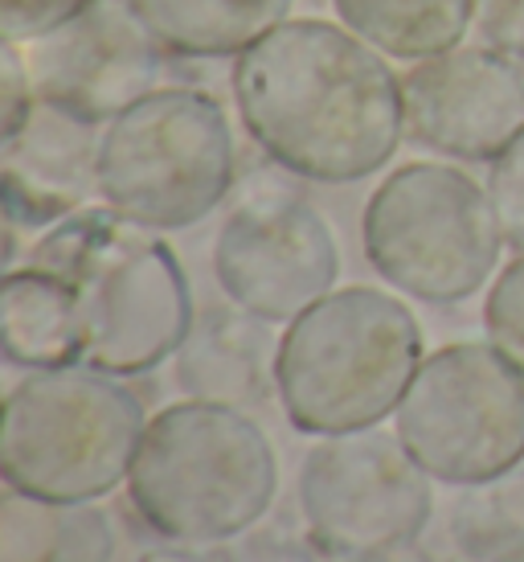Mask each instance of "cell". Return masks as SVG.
I'll list each match as a JSON object with an SVG mask.
<instances>
[{
    "instance_id": "1",
    "label": "cell",
    "mask_w": 524,
    "mask_h": 562,
    "mask_svg": "<svg viewBox=\"0 0 524 562\" xmlns=\"http://www.w3.org/2000/svg\"><path fill=\"white\" fill-rule=\"evenodd\" d=\"M233 115L283 172L353 186L406 140L401 75L386 54L324 16H287L230 63Z\"/></svg>"
},
{
    "instance_id": "2",
    "label": "cell",
    "mask_w": 524,
    "mask_h": 562,
    "mask_svg": "<svg viewBox=\"0 0 524 562\" xmlns=\"http://www.w3.org/2000/svg\"><path fill=\"white\" fill-rule=\"evenodd\" d=\"M124 488L160 542L230 547L271 514L278 456L250 411L181 398L148 415Z\"/></svg>"
},
{
    "instance_id": "3",
    "label": "cell",
    "mask_w": 524,
    "mask_h": 562,
    "mask_svg": "<svg viewBox=\"0 0 524 562\" xmlns=\"http://www.w3.org/2000/svg\"><path fill=\"white\" fill-rule=\"evenodd\" d=\"M30 263L75 288L87 337L82 361L107 374H152L176 358L197 316L185 267L164 235L103 202L42 231Z\"/></svg>"
},
{
    "instance_id": "4",
    "label": "cell",
    "mask_w": 524,
    "mask_h": 562,
    "mask_svg": "<svg viewBox=\"0 0 524 562\" xmlns=\"http://www.w3.org/2000/svg\"><path fill=\"white\" fill-rule=\"evenodd\" d=\"M422 358V325L398 292L337 288L278 333L275 403L299 436L369 431L394 419Z\"/></svg>"
},
{
    "instance_id": "5",
    "label": "cell",
    "mask_w": 524,
    "mask_h": 562,
    "mask_svg": "<svg viewBox=\"0 0 524 562\" xmlns=\"http://www.w3.org/2000/svg\"><path fill=\"white\" fill-rule=\"evenodd\" d=\"M148 411L127 378L91 361L25 370L4 394V488L46 501H103L127 484Z\"/></svg>"
},
{
    "instance_id": "6",
    "label": "cell",
    "mask_w": 524,
    "mask_h": 562,
    "mask_svg": "<svg viewBox=\"0 0 524 562\" xmlns=\"http://www.w3.org/2000/svg\"><path fill=\"white\" fill-rule=\"evenodd\" d=\"M238 144L217 94L189 82H160L103 124L99 202L115 214L172 235L230 202Z\"/></svg>"
},
{
    "instance_id": "7",
    "label": "cell",
    "mask_w": 524,
    "mask_h": 562,
    "mask_svg": "<svg viewBox=\"0 0 524 562\" xmlns=\"http://www.w3.org/2000/svg\"><path fill=\"white\" fill-rule=\"evenodd\" d=\"M361 247L398 296L463 304L495 280L509 243L483 181L455 160H410L369 193Z\"/></svg>"
},
{
    "instance_id": "8",
    "label": "cell",
    "mask_w": 524,
    "mask_h": 562,
    "mask_svg": "<svg viewBox=\"0 0 524 562\" xmlns=\"http://www.w3.org/2000/svg\"><path fill=\"white\" fill-rule=\"evenodd\" d=\"M394 431L434 484L492 481L524 464V374L492 341H451L422 358Z\"/></svg>"
},
{
    "instance_id": "9",
    "label": "cell",
    "mask_w": 524,
    "mask_h": 562,
    "mask_svg": "<svg viewBox=\"0 0 524 562\" xmlns=\"http://www.w3.org/2000/svg\"><path fill=\"white\" fill-rule=\"evenodd\" d=\"M299 530L316 559L361 562L414 547L434 514V481L398 431L369 427L316 439L295 481Z\"/></svg>"
},
{
    "instance_id": "10",
    "label": "cell",
    "mask_w": 524,
    "mask_h": 562,
    "mask_svg": "<svg viewBox=\"0 0 524 562\" xmlns=\"http://www.w3.org/2000/svg\"><path fill=\"white\" fill-rule=\"evenodd\" d=\"M214 276L230 304L283 328L337 292V231L304 193L271 181L250 186L217 226Z\"/></svg>"
},
{
    "instance_id": "11",
    "label": "cell",
    "mask_w": 524,
    "mask_h": 562,
    "mask_svg": "<svg viewBox=\"0 0 524 562\" xmlns=\"http://www.w3.org/2000/svg\"><path fill=\"white\" fill-rule=\"evenodd\" d=\"M406 140L434 157L492 165L524 132V70L459 42L401 75Z\"/></svg>"
},
{
    "instance_id": "12",
    "label": "cell",
    "mask_w": 524,
    "mask_h": 562,
    "mask_svg": "<svg viewBox=\"0 0 524 562\" xmlns=\"http://www.w3.org/2000/svg\"><path fill=\"white\" fill-rule=\"evenodd\" d=\"M33 87L42 99L107 124L164 82L169 54L132 0H94L75 21L25 46Z\"/></svg>"
},
{
    "instance_id": "13",
    "label": "cell",
    "mask_w": 524,
    "mask_h": 562,
    "mask_svg": "<svg viewBox=\"0 0 524 562\" xmlns=\"http://www.w3.org/2000/svg\"><path fill=\"white\" fill-rule=\"evenodd\" d=\"M99 144L103 124L42 99L13 136L0 140V198L4 222L49 231L99 198Z\"/></svg>"
},
{
    "instance_id": "14",
    "label": "cell",
    "mask_w": 524,
    "mask_h": 562,
    "mask_svg": "<svg viewBox=\"0 0 524 562\" xmlns=\"http://www.w3.org/2000/svg\"><path fill=\"white\" fill-rule=\"evenodd\" d=\"M275 361V325L250 316L238 304H221L193 316V328L172 358V378L185 398L254 411L278 398Z\"/></svg>"
},
{
    "instance_id": "15",
    "label": "cell",
    "mask_w": 524,
    "mask_h": 562,
    "mask_svg": "<svg viewBox=\"0 0 524 562\" xmlns=\"http://www.w3.org/2000/svg\"><path fill=\"white\" fill-rule=\"evenodd\" d=\"M0 349L16 370H58L87 358L75 288L46 267H9L0 283Z\"/></svg>"
},
{
    "instance_id": "16",
    "label": "cell",
    "mask_w": 524,
    "mask_h": 562,
    "mask_svg": "<svg viewBox=\"0 0 524 562\" xmlns=\"http://www.w3.org/2000/svg\"><path fill=\"white\" fill-rule=\"evenodd\" d=\"M169 58L226 63L292 16L295 0H132Z\"/></svg>"
},
{
    "instance_id": "17",
    "label": "cell",
    "mask_w": 524,
    "mask_h": 562,
    "mask_svg": "<svg viewBox=\"0 0 524 562\" xmlns=\"http://www.w3.org/2000/svg\"><path fill=\"white\" fill-rule=\"evenodd\" d=\"M0 562H115V526L99 501H46L4 488Z\"/></svg>"
},
{
    "instance_id": "18",
    "label": "cell",
    "mask_w": 524,
    "mask_h": 562,
    "mask_svg": "<svg viewBox=\"0 0 524 562\" xmlns=\"http://www.w3.org/2000/svg\"><path fill=\"white\" fill-rule=\"evenodd\" d=\"M332 13L389 63H426L471 37V0H332Z\"/></svg>"
},
{
    "instance_id": "19",
    "label": "cell",
    "mask_w": 524,
    "mask_h": 562,
    "mask_svg": "<svg viewBox=\"0 0 524 562\" xmlns=\"http://www.w3.org/2000/svg\"><path fill=\"white\" fill-rule=\"evenodd\" d=\"M447 538L459 562H524V464L455 488Z\"/></svg>"
},
{
    "instance_id": "20",
    "label": "cell",
    "mask_w": 524,
    "mask_h": 562,
    "mask_svg": "<svg viewBox=\"0 0 524 562\" xmlns=\"http://www.w3.org/2000/svg\"><path fill=\"white\" fill-rule=\"evenodd\" d=\"M483 337L524 374V255H512L488 283Z\"/></svg>"
},
{
    "instance_id": "21",
    "label": "cell",
    "mask_w": 524,
    "mask_h": 562,
    "mask_svg": "<svg viewBox=\"0 0 524 562\" xmlns=\"http://www.w3.org/2000/svg\"><path fill=\"white\" fill-rule=\"evenodd\" d=\"M488 198L512 255H524V132L488 165Z\"/></svg>"
},
{
    "instance_id": "22",
    "label": "cell",
    "mask_w": 524,
    "mask_h": 562,
    "mask_svg": "<svg viewBox=\"0 0 524 562\" xmlns=\"http://www.w3.org/2000/svg\"><path fill=\"white\" fill-rule=\"evenodd\" d=\"M476 46L509 58L524 70V0H471V37Z\"/></svg>"
},
{
    "instance_id": "23",
    "label": "cell",
    "mask_w": 524,
    "mask_h": 562,
    "mask_svg": "<svg viewBox=\"0 0 524 562\" xmlns=\"http://www.w3.org/2000/svg\"><path fill=\"white\" fill-rule=\"evenodd\" d=\"M91 4L94 0H0V37L30 46Z\"/></svg>"
},
{
    "instance_id": "24",
    "label": "cell",
    "mask_w": 524,
    "mask_h": 562,
    "mask_svg": "<svg viewBox=\"0 0 524 562\" xmlns=\"http://www.w3.org/2000/svg\"><path fill=\"white\" fill-rule=\"evenodd\" d=\"M37 103V87L30 75V58L21 42H4L0 46V140L13 136L25 124V115Z\"/></svg>"
},
{
    "instance_id": "25",
    "label": "cell",
    "mask_w": 524,
    "mask_h": 562,
    "mask_svg": "<svg viewBox=\"0 0 524 562\" xmlns=\"http://www.w3.org/2000/svg\"><path fill=\"white\" fill-rule=\"evenodd\" d=\"M136 562H238L226 547H185V542H164L156 550H144Z\"/></svg>"
},
{
    "instance_id": "26",
    "label": "cell",
    "mask_w": 524,
    "mask_h": 562,
    "mask_svg": "<svg viewBox=\"0 0 524 562\" xmlns=\"http://www.w3.org/2000/svg\"><path fill=\"white\" fill-rule=\"evenodd\" d=\"M361 562H443L434 550H422L414 547H401V550H386V554H373V559H361Z\"/></svg>"
}]
</instances>
